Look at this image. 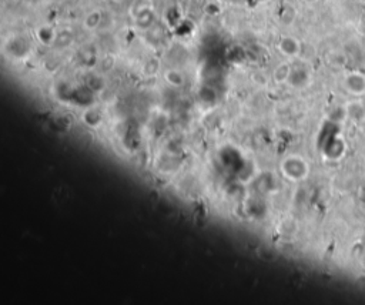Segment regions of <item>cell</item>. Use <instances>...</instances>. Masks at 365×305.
<instances>
[{"label":"cell","mask_w":365,"mask_h":305,"mask_svg":"<svg viewBox=\"0 0 365 305\" xmlns=\"http://www.w3.org/2000/svg\"><path fill=\"white\" fill-rule=\"evenodd\" d=\"M100 22H101V13L96 10V12H91L90 15L86 17L84 24H86L87 29H96L100 24Z\"/></svg>","instance_id":"277c9868"},{"label":"cell","mask_w":365,"mask_h":305,"mask_svg":"<svg viewBox=\"0 0 365 305\" xmlns=\"http://www.w3.org/2000/svg\"><path fill=\"white\" fill-rule=\"evenodd\" d=\"M289 80H293V82L298 80V83L304 84L308 82V73L304 69L293 70V71H289Z\"/></svg>","instance_id":"5b68a950"},{"label":"cell","mask_w":365,"mask_h":305,"mask_svg":"<svg viewBox=\"0 0 365 305\" xmlns=\"http://www.w3.org/2000/svg\"><path fill=\"white\" fill-rule=\"evenodd\" d=\"M38 39L42 42V43H45V45H49V43H52V42H56V33L52 27H49V26H43V27H40L38 30Z\"/></svg>","instance_id":"3957f363"},{"label":"cell","mask_w":365,"mask_h":305,"mask_svg":"<svg viewBox=\"0 0 365 305\" xmlns=\"http://www.w3.org/2000/svg\"><path fill=\"white\" fill-rule=\"evenodd\" d=\"M345 89L354 96H361L365 93V77L359 73H351L345 77Z\"/></svg>","instance_id":"6da1fadb"},{"label":"cell","mask_w":365,"mask_h":305,"mask_svg":"<svg viewBox=\"0 0 365 305\" xmlns=\"http://www.w3.org/2000/svg\"><path fill=\"white\" fill-rule=\"evenodd\" d=\"M280 50L285 56H297L300 53V42L294 37H284L280 42Z\"/></svg>","instance_id":"7a4b0ae2"}]
</instances>
